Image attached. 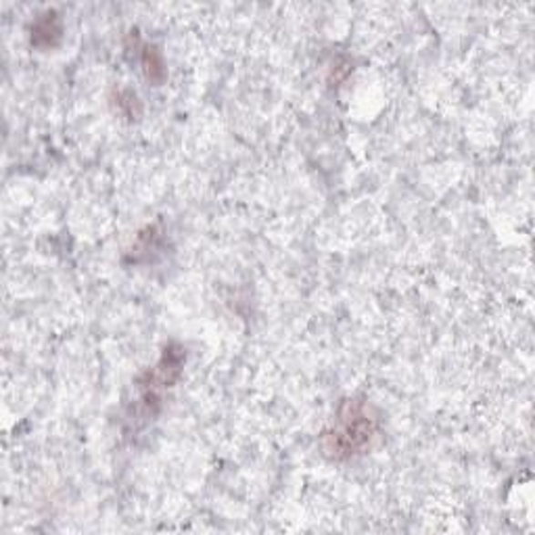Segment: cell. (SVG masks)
<instances>
[{
	"instance_id": "3957f363",
	"label": "cell",
	"mask_w": 535,
	"mask_h": 535,
	"mask_svg": "<svg viewBox=\"0 0 535 535\" xmlns=\"http://www.w3.org/2000/svg\"><path fill=\"white\" fill-rule=\"evenodd\" d=\"M63 36V24L59 13L48 9L40 13L38 19L34 21L30 27V42L32 46L42 48V51H48V48H55L61 42Z\"/></svg>"
},
{
	"instance_id": "6da1fadb",
	"label": "cell",
	"mask_w": 535,
	"mask_h": 535,
	"mask_svg": "<svg viewBox=\"0 0 535 535\" xmlns=\"http://www.w3.org/2000/svg\"><path fill=\"white\" fill-rule=\"evenodd\" d=\"M381 437V415L366 397H347L339 404L333 423L320 435V448L331 460H349L366 454Z\"/></svg>"
},
{
	"instance_id": "7a4b0ae2",
	"label": "cell",
	"mask_w": 535,
	"mask_h": 535,
	"mask_svg": "<svg viewBox=\"0 0 535 535\" xmlns=\"http://www.w3.org/2000/svg\"><path fill=\"white\" fill-rule=\"evenodd\" d=\"M184 360H187L184 349L176 344H170L163 349L159 362L153 368H149L147 373L140 375L137 387L140 391V410L145 412V417L155 415L153 406L159 404L163 391L172 387L178 381V376L182 373Z\"/></svg>"
},
{
	"instance_id": "277c9868",
	"label": "cell",
	"mask_w": 535,
	"mask_h": 535,
	"mask_svg": "<svg viewBox=\"0 0 535 535\" xmlns=\"http://www.w3.org/2000/svg\"><path fill=\"white\" fill-rule=\"evenodd\" d=\"M137 48L140 51V67L142 74L153 87H161L163 80H166V61H163V55L155 45H140L137 36Z\"/></svg>"
},
{
	"instance_id": "5b68a950",
	"label": "cell",
	"mask_w": 535,
	"mask_h": 535,
	"mask_svg": "<svg viewBox=\"0 0 535 535\" xmlns=\"http://www.w3.org/2000/svg\"><path fill=\"white\" fill-rule=\"evenodd\" d=\"M116 101H118V111L121 113V116L128 118V119L140 118L142 103H140V98H139L137 92L130 90V88L119 90L118 97H116Z\"/></svg>"
}]
</instances>
